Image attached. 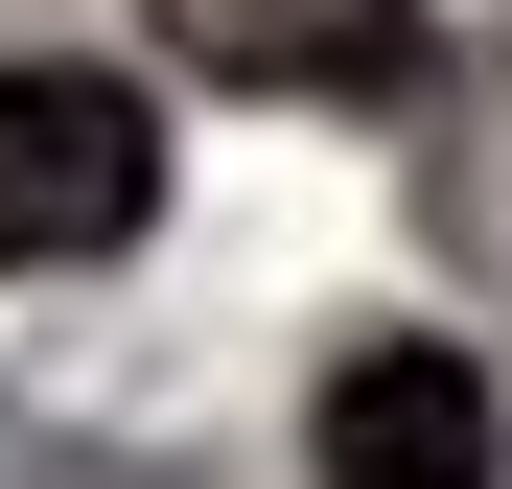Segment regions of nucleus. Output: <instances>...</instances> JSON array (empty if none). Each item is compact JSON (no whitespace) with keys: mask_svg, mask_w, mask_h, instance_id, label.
<instances>
[{"mask_svg":"<svg viewBox=\"0 0 512 489\" xmlns=\"http://www.w3.org/2000/svg\"><path fill=\"white\" fill-rule=\"evenodd\" d=\"M303 466H326V489H489V466H512V396L443 350V326H373V350L326 373Z\"/></svg>","mask_w":512,"mask_h":489,"instance_id":"2","label":"nucleus"},{"mask_svg":"<svg viewBox=\"0 0 512 489\" xmlns=\"http://www.w3.org/2000/svg\"><path fill=\"white\" fill-rule=\"evenodd\" d=\"M163 47L233 94H419V0H163Z\"/></svg>","mask_w":512,"mask_h":489,"instance_id":"3","label":"nucleus"},{"mask_svg":"<svg viewBox=\"0 0 512 489\" xmlns=\"http://www.w3.org/2000/svg\"><path fill=\"white\" fill-rule=\"evenodd\" d=\"M140 210H163V117L117 94V70H0V280L117 257Z\"/></svg>","mask_w":512,"mask_h":489,"instance_id":"1","label":"nucleus"}]
</instances>
